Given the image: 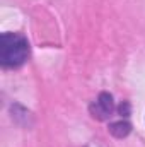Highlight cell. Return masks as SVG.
Listing matches in <instances>:
<instances>
[{"instance_id":"cell-1","label":"cell","mask_w":145,"mask_h":147,"mask_svg":"<svg viewBox=\"0 0 145 147\" xmlns=\"http://www.w3.org/2000/svg\"><path fill=\"white\" fill-rule=\"evenodd\" d=\"M29 57L28 39L17 33H3L0 39V62L5 69L21 67Z\"/></svg>"},{"instance_id":"cell-2","label":"cell","mask_w":145,"mask_h":147,"mask_svg":"<svg viewBox=\"0 0 145 147\" xmlns=\"http://www.w3.org/2000/svg\"><path fill=\"white\" fill-rule=\"evenodd\" d=\"M113 111V98L109 94H101L96 101V105L92 106V113L97 118H106L109 113Z\"/></svg>"}]
</instances>
